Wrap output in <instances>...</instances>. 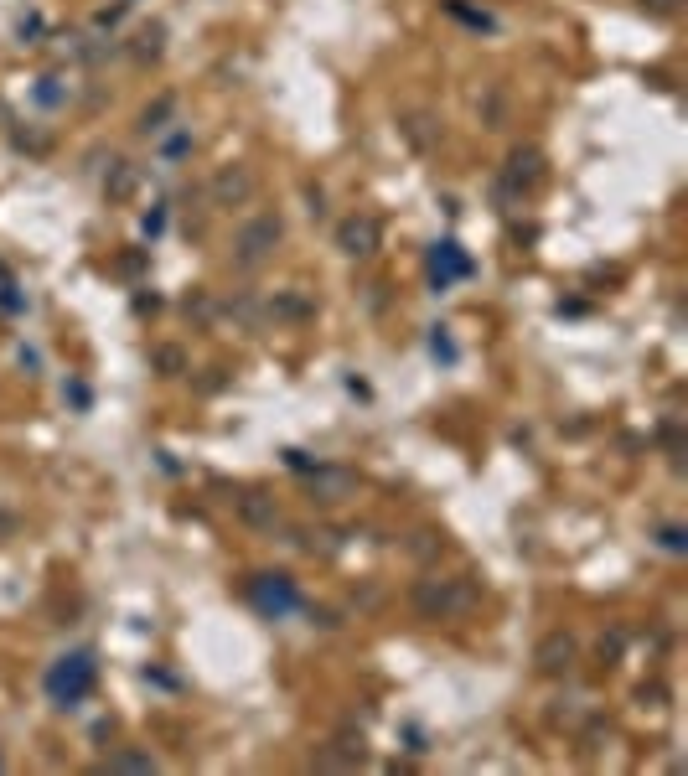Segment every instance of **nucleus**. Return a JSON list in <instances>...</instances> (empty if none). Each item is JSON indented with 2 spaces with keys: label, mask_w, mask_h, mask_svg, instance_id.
Wrapping results in <instances>:
<instances>
[{
  "label": "nucleus",
  "mask_w": 688,
  "mask_h": 776,
  "mask_svg": "<svg viewBox=\"0 0 688 776\" xmlns=\"http://www.w3.org/2000/svg\"><path fill=\"white\" fill-rule=\"evenodd\" d=\"M280 238H285V218H280V213H259V218H249V223H238V228H233V249H228L233 270H238V275L264 270V264L275 259Z\"/></svg>",
  "instance_id": "f257e3e1"
},
{
  "label": "nucleus",
  "mask_w": 688,
  "mask_h": 776,
  "mask_svg": "<svg viewBox=\"0 0 688 776\" xmlns=\"http://www.w3.org/2000/svg\"><path fill=\"white\" fill-rule=\"evenodd\" d=\"M94 683H99V663H94V652H88V647H78V652H68V658H57L47 668L42 689H47V699L57 709H78L88 694H94Z\"/></svg>",
  "instance_id": "f03ea898"
},
{
  "label": "nucleus",
  "mask_w": 688,
  "mask_h": 776,
  "mask_svg": "<svg viewBox=\"0 0 688 776\" xmlns=\"http://www.w3.org/2000/svg\"><path fill=\"white\" fill-rule=\"evenodd\" d=\"M409 606L420 611L425 621H461L476 606V585L471 580H414L409 590Z\"/></svg>",
  "instance_id": "7ed1b4c3"
},
{
  "label": "nucleus",
  "mask_w": 688,
  "mask_h": 776,
  "mask_svg": "<svg viewBox=\"0 0 688 776\" xmlns=\"http://www.w3.org/2000/svg\"><path fill=\"white\" fill-rule=\"evenodd\" d=\"M244 595H249V606H254L264 621H285V616H295V611L306 606L290 575H249V580H244Z\"/></svg>",
  "instance_id": "20e7f679"
},
{
  "label": "nucleus",
  "mask_w": 688,
  "mask_h": 776,
  "mask_svg": "<svg viewBox=\"0 0 688 776\" xmlns=\"http://www.w3.org/2000/svg\"><path fill=\"white\" fill-rule=\"evenodd\" d=\"M254 197H259V176H254V166H244V161L218 166L213 182H207V202L223 207V213H233V207H249Z\"/></svg>",
  "instance_id": "39448f33"
},
{
  "label": "nucleus",
  "mask_w": 688,
  "mask_h": 776,
  "mask_svg": "<svg viewBox=\"0 0 688 776\" xmlns=\"http://www.w3.org/2000/svg\"><path fill=\"white\" fill-rule=\"evenodd\" d=\"M544 176H549V161L538 145H513L507 151V166H502V192H513V197H528L544 187Z\"/></svg>",
  "instance_id": "423d86ee"
},
{
  "label": "nucleus",
  "mask_w": 688,
  "mask_h": 776,
  "mask_svg": "<svg viewBox=\"0 0 688 776\" xmlns=\"http://www.w3.org/2000/svg\"><path fill=\"white\" fill-rule=\"evenodd\" d=\"M337 249H342L347 259H373V254L383 249V223H378L373 213H347V218L337 223Z\"/></svg>",
  "instance_id": "0eeeda50"
},
{
  "label": "nucleus",
  "mask_w": 688,
  "mask_h": 776,
  "mask_svg": "<svg viewBox=\"0 0 688 776\" xmlns=\"http://www.w3.org/2000/svg\"><path fill=\"white\" fill-rule=\"evenodd\" d=\"M580 663V642L570 632H549L544 642L533 647V668L544 673V678H564V673H575Z\"/></svg>",
  "instance_id": "6e6552de"
},
{
  "label": "nucleus",
  "mask_w": 688,
  "mask_h": 776,
  "mask_svg": "<svg viewBox=\"0 0 688 776\" xmlns=\"http://www.w3.org/2000/svg\"><path fill=\"white\" fill-rule=\"evenodd\" d=\"M471 270H476V264H471V254L456 244V238H445V244L430 249V285H435V290H451V285L466 280Z\"/></svg>",
  "instance_id": "1a4fd4ad"
},
{
  "label": "nucleus",
  "mask_w": 688,
  "mask_h": 776,
  "mask_svg": "<svg viewBox=\"0 0 688 776\" xmlns=\"http://www.w3.org/2000/svg\"><path fill=\"white\" fill-rule=\"evenodd\" d=\"M306 476H311L316 502H342V497H352V487H357V476H352V471H342V466H321V461H316Z\"/></svg>",
  "instance_id": "9d476101"
},
{
  "label": "nucleus",
  "mask_w": 688,
  "mask_h": 776,
  "mask_svg": "<svg viewBox=\"0 0 688 776\" xmlns=\"http://www.w3.org/2000/svg\"><path fill=\"white\" fill-rule=\"evenodd\" d=\"M238 523L259 528V533H275L280 528V502L264 497V492H244V497H238Z\"/></svg>",
  "instance_id": "9b49d317"
},
{
  "label": "nucleus",
  "mask_w": 688,
  "mask_h": 776,
  "mask_svg": "<svg viewBox=\"0 0 688 776\" xmlns=\"http://www.w3.org/2000/svg\"><path fill=\"white\" fill-rule=\"evenodd\" d=\"M171 114H176V94H156V104L140 109V125H135V130H140L145 140H156V135L171 130Z\"/></svg>",
  "instance_id": "f8f14e48"
},
{
  "label": "nucleus",
  "mask_w": 688,
  "mask_h": 776,
  "mask_svg": "<svg viewBox=\"0 0 688 776\" xmlns=\"http://www.w3.org/2000/svg\"><path fill=\"white\" fill-rule=\"evenodd\" d=\"M269 311H275L280 321H311V316H316V301H311L306 290H275Z\"/></svg>",
  "instance_id": "ddd939ff"
},
{
  "label": "nucleus",
  "mask_w": 688,
  "mask_h": 776,
  "mask_svg": "<svg viewBox=\"0 0 688 776\" xmlns=\"http://www.w3.org/2000/svg\"><path fill=\"white\" fill-rule=\"evenodd\" d=\"M104 192H109V202H130L135 197V166L114 161V176H104Z\"/></svg>",
  "instance_id": "4468645a"
},
{
  "label": "nucleus",
  "mask_w": 688,
  "mask_h": 776,
  "mask_svg": "<svg viewBox=\"0 0 688 776\" xmlns=\"http://www.w3.org/2000/svg\"><path fill=\"white\" fill-rule=\"evenodd\" d=\"M104 771H156V756H140V751H114L104 761Z\"/></svg>",
  "instance_id": "2eb2a0df"
},
{
  "label": "nucleus",
  "mask_w": 688,
  "mask_h": 776,
  "mask_svg": "<svg viewBox=\"0 0 688 776\" xmlns=\"http://www.w3.org/2000/svg\"><path fill=\"white\" fill-rule=\"evenodd\" d=\"M425 125H430V119H425V114H409V125H404V135L414 140V151H430V130H425Z\"/></svg>",
  "instance_id": "dca6fc26"
},
{
  "label": "nucleus",
  "mask_w": 688,
  "mask_h": 776,
  "mask_svg": "<svg viewBox=\"0 0 688 776\" xmlns=\"http://www.w3.org/2000/svg\"><path fill=\"white\" fill-rule=\"evenodd\" d=\"M657 549L683 554V549H688V544H683V528H678V523H663V528H657Z\"/></svg>",
  "instance_id": "f3484780"
},
{
  "label": "nucleus",
  "mask_w": 688,
  "mask_h": 776,
  "mask_svg": "<svg viewBox=\"0 0 688 776\" xmlns=\"http://www.w3.org/2000/svg\"><path fill=\"white\" fill-rule=\"evenodd\" d=\"M156 368L171 378V373H182V352H176V347H156Z\"/></svg>",
  "instance_id": "a211bd4d"
},
{
  "label": "nucleus",
  "mask_w": 688,
  "mask_h": 776,
  "mask_svg": "<svg viewBox=\"0 0 688 776\" xmlns=\"http://www.w3.org/2000/svg\"><path fill=\"white\" fill-rule=\"evenodd\" d=\"M187 151H192V135H187V130H182V135H171V140H166V161H182Z\"/></svg>",
  "instance_id": "6ab92c4d"
},
{
  "label": "nucleus",
  "mask_w": 688,
  "mask_h": 776,
  "mask_svg": "<svg viewBox=\"0 0 688 776\" xmlns=\"http://www.w3.org/2000/svg\"><path fill=\"white\" fill-rule=\"evenodd\" d=\"M37 99L52 109V104H63V88H57V78H42V88H37Z\"/></svg>",
  "instance_id": "aec40b11"
},
{
  "label": "nucleus",
  "mask_w": 688,
  "mask_h": 776,
  "mask_svg": "<svg viewBox=\"0 0 688 776\" xmlns=\"http://www.w3.org/2000/svg\"><path fill=\"white\" fill-rule=\"evenodd\" d=\"M161 228H166V213H161V207H156V213H151V218H145V233H151V238H156Z\"/></svg>",
  "instance_id": "412c9836"
},
{
  "label": "nucleus",
  "mask_w": 688,
  "mask_h": 776,
  "mask_svg": "<svg viewBox=\"0 0 688 776\" xmlns=\"http://www.w3.org/2000/svg\"><path fill=\"white\" fill-rule=\"evenodd\" d=\"M642 6H647V11H657V16H668V11L678 6V0H642Z\"/></svg>",
  "instance_id": "4be33fe9"
}]
</instances>
